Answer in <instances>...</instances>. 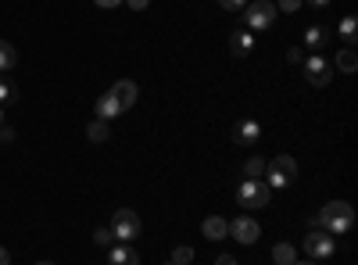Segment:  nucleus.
I'll list each match as a JSON object with an SVG mask.
<instances>
[{
	"instance_id": "nucleus-24",
	"label": "nucleus",
	"mask_w": 358,
	"mask_h": 265,
	"mask_svg": "<svg viewBox=\"0 0 358 265\" xmlns=\"http://www.w3.org/2000/svg\"><path fill=\"white\" fill-rule=\"evenodd\" d=\"M11 97H15V86H11L8 79H0V108L11 104Z\"/></svg>"
},
{
	"instance_id": "nucleus-6",
	"label": "nucleus",
	"mask_w": 358,
	"mask_h": 265,
	"mask_svg": "<svg viewBox=\"0 0 358 265\" xmlns=\"http://www.w3.org/2000/svg\"><path fill=\"white\" fill-rule=\"evenodd\" d=\"M301 65H305V79H308L312 86H330V79H334V65L326 62L322 54H308Z\"/></svg>"
},
{
	"instance_id": "nucleus-11",
	"label": "nucleus",
	"mask_w": 358,
	"mask_h": 265,
	"mask_svg": "<svg viewBox=\"0 0 358 265\" xmlns=\"http://www.w3.org/2000/svg\"><path fill=\"white\" fill-rule=\"evenodd\" d=\"M258 136H262V126L255 119H241V122H236V129H233V140L241 143V147H251Z\"/></svg>"
},
{
	"instance_id": "nucleus-4",
	"label": "nucleus",
	"mask_w": 358,
	"mask_h": 265,
	"mask_svg": "<svg viewBox=\"0 0 358 265\" xmlns=\"http://www.w3.org/2000/svg\"><path fill=\"white\" fill-rule=\"evenodd\" d=\"M273 18H276V4H273V0H255V4L244 8V25L251 29V33H255V29H268Z\"/></svg>"
},
{
	"instance_id": "nucleus-18",
	"label": "nucleus",
	"mask_w": 358,
	"mask_h": 265,
	"mask_svg": "<svg viewBox=\"0 0 358 265\" xmlns=\"http://www.w3.org/2000/svg\"><path fill=\"white\" fill-rule=\"evenodd\" d=\"M86 136L94 140V143H108V136H111V126H108L104 119H94V122L86 126Z\"/></svg>"
},
{
	"instance_id": "nucleus-21",
	"label": "nucleus",
	"mask_w": 358,
	"mask_h": 265,
	"mask_svg": "<svg viewBox=\"0 0 358 265\" xmlns=\"http://www.w3.org/2000/svg\"><path fill=\"white\" fill-rule=\"evenodd\" d=\"M262 172H265V158H258V155H255V158H248V162H244V180H258Z\"/></svg>"
},
{
	"instance_id": "nucleus-27",
	"label": "nucleus",
	"mask_w": 358,
	"mask_h": 265,
	"mask_svg": "<svg viewBox=\"0 0 358 265\" xmlns=\"http://www.w3.org/2000/svg\"><path fill=\"white\" fill-rule=\"evenodd\" d=\"M305 0H280V11H301Z\"/></svg>"
},
{
	"instance_id": "nucleus-12",
	"label": "nucleus",
	"mask_w": 358,
	"mask_h": 265,
	"mask_svg": "<svg viewBox=\"0 0 358 265\" xmlns=\"http://www.w3.org/2000/svg\"><path fill=\"white\" fill-rule=\"evenodd\" d=\"M330 40H334V29L330 25H308L305 29V47H312V50L330 47Z\"/></svg>"
},
{
	"instance_id": "nucleus-20",
	"label": "nucleus",
	"mask_w": 358,
	"mask_h": 265,
	"mask_svg": "<svg viewBox=\"0 0 358 265\" xmlns=\"http://www.w3.org/2000/svg\"><path fill=\"white\" fill-rule=\"evenodd\" d=\"M15 65H18V50L8 40H0V72H11Z\"/></svg>"
},
{
	"instance_id": "nucleus-1",
	"label": "nucleus",
	"mask_w": 358,
	"mask_h": 265,
	"mask_svg": "<svg viewBox=\"0 0 358 265\" xmlns=\"http://www.w3.org/2000/svg\"><path fill=\"white\" fill-rule=\"evenodd\" d=\"M355 222V208L348 201H330V204H322V208L315 212L312 219V229H322V233H330V237H337V233H348Z\"/></svg>"
},
{
	"instance_id": "nucleus-29",
	"label": "nucleus",
	"mask_w": 358,
	"mask_h": 265,
	"mask_svg": "<svg viewBox=\"0 0 358 265\" xmlns=\"http://www.w3.org/2000/svg\"><path fill=\"white\" fill-rule=\"evenodd\" d=\"M94 4H97V8H108V11H111V8H118V4H126V0H94Z\"/></svg>"
},
{
	"instance_id": "nucleus-10",
	"label": "nucleus",
	"mask_w": 358,
	"mask_h": 265,
	"mask_svg": "<svg viewBox=\"0 0 358 265\" xmlns=\"http://www.w3.org/2000/svg\"><path fill=\"white\" fill-rule=\"evenodd\" d=\"M108 262H111V265H140V255H136V248L115 241V244L108 248Z\"/></svg>"
},
{
	"instance_id": "nucleus-2",
	"label": "nucleus",
	"mask_w": 358,
	"mask_h": 265,
	"mask_svg": "<svg viewBox=\"0 0 358 265\" xmlns=\"http://www.w3.org/2000/svg\"><path fill=\"white\" fill-rule=\"evenodd\" d=\"M297 180V162L290 155H280L273 162H265V187L268 190H283Z\"/></svg>"
},
{
	"instance_id": "nucleus-34",
	"label": "nucleus",
	"mask_w": 358,
	"mask_h": 265,
	"mask_svg": "<svg viewBox=\"0 0 358 265\" xmlns=\"http://www.w3.org/2000/svg\"><path fill=\"white\" fill-rule=\"evenodd\" d=\"M8 122V115H4V108H0V126H4Z\"/></svg>"
},
{
	"instance_id": "nucleus-13",
	"label": "nucleus",
	"mask_w": 358,
	"mask_h": 265,
	"mask_svg": "<svg viewBox=\"0 0 358 265\" xmlns=\"http://www.w3.org/2000/svg\"><path fill=\"white\" fill-rule=\"evenodd\" d=\"M229 50L233 57H248L255 50V36H251V29H236V33L229 36Z\"/></svg>"
},
{
	"instance_id": "nucleus-33",
	"label": "nucleus",
	"mask_w": 358,
	"mask_h": 265,
	"mask_svg": "<svg viewBox=\"0 0 358 265\" xmlns=\"http://www.w3.org/2000/svg\"><path fill=\"white\" fill-rule=\"evenodd\" d=\"M0 265H11V255H8V248H0Z\"/></svg>"
},
{
	"instance_id": "nucleus-16",
	"label": "nucleus",
	"mask_w": 358,
	"mask_h": 265,
	"mask_svg": "<svg viewBox=\"0 0 358 265\" xmlns=\"http://www.w3.org/2000/svg\"><path fill=\"white\" fill-rule=\"evenodd\" d=\"M122 115V104H118L111 94H104V97H97V119H104V122H111V119H118Z\"/></svg>"
},
{
	"instance_id": "nucleus-22",
	"label": "nucleus",
	"mask_w": 358,
	"mask_h": 265,
	"mask_svg": "<svg viewBox=\"0 0 358 265\" xmlns=\"http://www.w3.org/2000/svg\"><path fill=\"white\" fill-rule=\"evenodd\" d=\"M190 262H194V248H187V244L172 248V265H190Z\"/></svg>"
},
{
	"instance_id": "nucleus-25",
	"label": "nucleus",
	"mask_w": 358,
	"mask_h": 265,
	"mask_svg": "<svg viewBox=\"0 0 358 265\" xmlns=\"http://www.w3.org/2000/svg\"><path fill=\"white\" fill-rule=\"evenodd\" d=\"M219 8H226V11H244L248 0H219Z\"/></svg>"
},
{
	"instance_id": "nucleus-7",
	"label": "nucleus",
	"mask_w": 358,
	"mask_h": 265,
	"mask_svg": "<svg viewBox=\"0 0 358 265\" xmlns=\"http://www.w3.org/2000/svg\"><path fill=\"white\" fill-rule=\"evenodd\" d=\"M229 237L236 241V244H244V248H251L258 237H262V226L251 219V215H241V219H233L229 222Z\"/></svg>"
},
{
	"instance_id": "nucleus-8",
	"label": "nucleus",
	"mask_w": 358,
	"mask_h": 265,
	"mask_svg": "<svg viewBox=\"0 0 358 265\" xmlns=\"http://www.w3.org/2000/svg\"><path fill=\"white\" fill-rule=\"evenodd\" d=\"M305 251H308V258H330L337 251V241L330 237V233H322V229H308Z\"/></svg>"
},
{
	"instance_id": "nucleus-9",
	"label": "nucleus",
	"mask_w": 358,
	"mask_h": 265,
	"mask_svg": "<svg viewBox=\"0 0 358 265\" xmlns=\"http://www.w3.org/2000/svg\"><path fill=\"white\" fill-rule=\"evenodd\" d=\"M108 94H111L118 104H122V111H129V108L140 101V90H136V83H133V79H118Z\"/></svg>"
},
{
	"instance_id": "nucleus-19",
	"label": "nucleus",
	"mask_w": 358,
	"mask_h": 265,
	"mask_svg": "<svg viewBox=\"0 0 358 265\" xmlns=\"http://www.w3.org/2000/svg\"><path fill=\"white\" fill-rule=\"evenodd\" d=\"M297 262V248L294 244H276L273 248V265H294Z\"/></svg>"
},
{
	"instance_id": "nucleus-5",
	"label": "nucleus",
	"mask_w": 358,
	"mask_h": 265,
	"mask_svg": "<svg viewBox=\"0 0 358 265\" xmlns=\"http://www.w3.org/2000/svg\"><path fill=\"white\" fill-rule=\"evenodd\" d=\"M268 197H273V190H268L265 183H258V180H244L241 187H236V201H241L244 208H265Z\"/></svg>"
},
{
	"instance_id": "nucleus-32",
	"label": "nucleus",
	"mask_w": 358,
	"mask_h": 265,
	"mask_svg": "<svg viewBox=\"0 0 358 265\" xmlns=\"http://www.w3.org/2000/svg\"><path fill=\"white\" fill-rule=\"evenodd\" d=\"M215 265H236V258H233V255H219Z\"/></svg>"
},
{
	"instance_id": "nucleus-35",
	"label": "nucleus",
	"mask_w": 358,
	"mask_h": 265,
	"mask_svg": "<svg viewBox=\"0 0 358 265\" xmlns=\"http://www.w3.org/2000/svg\"><path fill=\"white\" fill-rule=\"evenodd\" d=\"M294 265H315V262H294Z\"/></svg>"
},
{
	"instance_id": "nucleus-30",
	"label": "nucleus",
	"mask_w": 358,
	"mask_h": 265,
	"mask_svg": "<svg viewBox=\"0 0 358 265\" xmlns=\"http://www.w3.org/2000/svg\"><path fill=\"white\" fill-rule=\"evenodd\" d=\"M126 4H129L133 11H143V8H151V0H126Z\"/></svg>"
},
{
	"instance_id": "nucleus-31",
	"label": "nucleus",
	"mask_w": 358,
	"mask_h": 265,
	"mask_svg": "<svg viewBox=\"0 0 358 265\" xmlns=\"http://www.w3.org/2000/svg\"><path fill=\"white\" fill-rule=\"evenodd\" d=\"M308 8H315V11H326V8H330V0H308Z\"/></svg>"
},
{
	"instance_id": "nucleus-15",
	"label": "nucleus",
	"mask_w": 358,
	"mask_h": 265,
	"mask_svg": "<svg viewBox=\"0 0 358 265\" xmlns=\"http://www.w3.org/2000/svg\"><path fill=\"white\" fill-rule=\"evenodd\" d=\"M337 33H341V43L355 50V43H358V18H355V15L341 18V25H337Z\"/></svg>"
},
{
	"instance_id": "nucleus-17",
	"label": "nucleus",
	"mask_w": 358,
	"mask_h": 265,
	"mask_svg": "<svg viewBox=\"0 0 358 265\" xmlns=\"http://www.w3.org/2000/svg\"><path fill=\"white\" fill-rule=\"evenodd\" d=\"M334 72H355L358 69V54L351 50V47H344V50H337V57H334Z\"/></svg>"
},
{
	"instance_id": "nucleus-23",
	"label": "nucleus",
	"mask_w": 358,
	"mask_h": 265,
	"mask_svg": "<svg viewBox=\"0 0 358 265\" xmlns=\"http://www.w3.org/2000/svg\"><path fill=\"white\" fill-rule=\"evenodd\" d=\"M94 241H97L101 248H111V244H115V229H111V226H97V229H94Z\"/></svg>"
},
{
	"instance_id": "nucleus-36",
	"label": "nucleus",
	"mask_w": 358,
	"mask_h": 265,
	"mask_svg": "<svg viewBox=\"0 0 358 265\" xmlns=\"http://www.w3.org/2000/svg\"><path fill=\"white\" fill-rule=\"evenodd\" d=\"M36 265H54V262H36Z\"/></svg>"
},
{
	"instance_id": "nucleus-26",
	"label": "nucleus",
	"mask_w": 358,
	"mask_h": 265,
	"mask_svg": "<svg viewBox=\"0 0 358 265\" xmlns=\"http://www.w3.org/2000/svg\"><path fill=\"white\" fill-rule=\"evenodd\" d=\"M287 62L301 65V62H305V50H301V47H290V50H287Z\"/></svg>"
},
{
	"instance_id": "nucleus-3",
	"label": "nucleus",
	"mask_w": 358,
	"mask_h": 265,
	"mask_svg": "<svg viewBox=\"0 0 358 265\" xmlns=\"http://www.w3.org/2000/svg\"><path fill=\"white\" fill-rule=\"evenodd\" d=\"M111 229H115V241L133 244V241L140 237L143 222H140V215H136L133 208H118V212H115V219H111Z\"/></svg>"
},
{
	"instance_id": "nucleus-28",
	"label": "nucleus",
	"mask_w": 358,
	"mask_h": 265,
	"mask_svg": "<svg viewBox=\"0 0 358 265\" xmlns=\"http://www.w3.org/2000/svg\"><path fill=\"white\" fill-rule=\"evenodd\" d=\"M11 140H15V129L4 122V126H0V143H11Z\"/></svg>"
},
{
	"instance_id": "nucleus-14",
	"label": "nucleus",
	"mask_w": 358,
	"mask_h": 265,
	"mask_svg": "<svg viewBox=\"0 0 358 265\" xmlns=\"http://www.w3.org/2000/svg\"><path fill=\"white\" fill-rule=\"evenodd\" d=\"M201 233H204L208 241H222V237H229V222L222 215H208L204 226H201Z\"/></svg>"
}]
</instances>
